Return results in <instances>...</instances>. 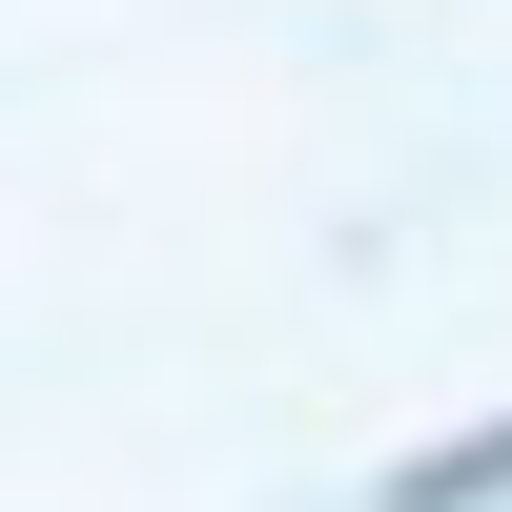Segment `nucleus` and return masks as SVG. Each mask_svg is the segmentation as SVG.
<instances>
[{
	"label": "nucleus",
	"instance_id": "1",
	"mask_svg": "<svg viewBox=\"0 0 512 512\" xmlns=\"http://www.w3.org/2000/svg\"><path fill=\"white\" fill-rule=\"evenodd\" d=\"M472 492H512V431H472V451H431V472H410V512H472Z\"/></svg>",
	"mask_w": 512,
	"mask_h": 512
}]
</instances>
